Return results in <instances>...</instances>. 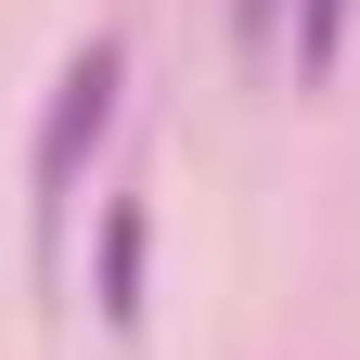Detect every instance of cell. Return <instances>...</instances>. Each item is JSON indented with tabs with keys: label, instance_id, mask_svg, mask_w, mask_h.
I'll return each mask as SVG.
<instances>
[{
	"label": "cell",
	"instance_id": "obj_1",
	"mask_svg": "<svg viewBox=\"0 0 360 360\" xmlns=\"http://www.w3.org/2000/svg\"><path fill=\"white\" fill-rule=\"evenodd\" d=\"M116 90H129V39H116V26H90L77 52H65V77H52V116H39V232L65 219L90 142L116 129Z\"/></svg>",
	"mask_w": 360,
	"mask_h": 360
},
{
	"label": "cell",
	"instance_id": "obj_2",
	"mask_svg": "<svg viewBox=\"0 0 360 360\" xmlns=\"http://www.w3.org/2000/svg\"><path fill=\"white\" fill-rule=\"evenodd\" d=\"M142 245H155L142 193H116V206H103V322H116V335H142Z\"/></svg>",
	"mask_w": 360,
	"mask_h": 360
},
{
	"label": "cell",
	"instance_id": "obj_3",
	"mask_svg": "<svg viewBox=\"0 0 360 360\" xmlns=\"http://www.w3.org/2000/svg\"><path fill=\"white\" fill-rule=\"evenodd\" d=\"M347 52V0H296V77H335Z\"/></svg>",
	"mask_w": 360,
	"mask_h": 360
}]
</instances>
